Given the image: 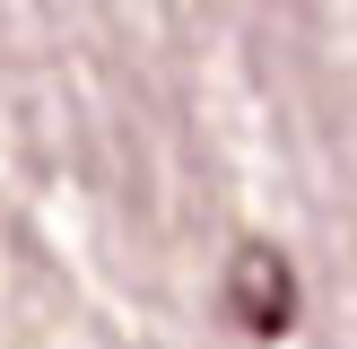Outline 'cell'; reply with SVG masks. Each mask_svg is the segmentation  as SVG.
<instances>
[{"label":"cell","instance_id":"cell-1","mask_svg":"<svg viewBox=\"0 0 357 349\" xmlns=\"http://www.w3.org/2000/svg\"><path fill=\"white\" fill-rule=\"evenodd\" d=\"M227 314L244 332H261V341L296 323V271H288L279 244H261V236L236 244V262H227Z\"/></svg>","mask_w":357,"mask_h":349}]
</instances>
